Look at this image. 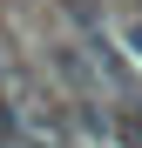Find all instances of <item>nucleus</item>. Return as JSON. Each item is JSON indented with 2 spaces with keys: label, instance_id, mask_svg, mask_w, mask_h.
Instances as JSON below:
<instances>
[{
  "label": "nucleus",
  "instance_id": "1",
  "mask_svg": "<svg viewBox=\"0 0 142 148\" xmlns=\"http://www.w3.org/2000/svg\"><path fill=\"white\" fill-rule=\"evenodd\" d=\"M0 148H27V121H20V108L0 94Z\"/></svg>",
  "mask_w": 142,
  "mask_h": 148
}]
</instances>
